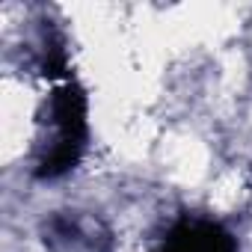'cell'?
<instances>
[{
    "mask_svg": "<svg viewBox=\"0 0 252 252\" xmlns=\"http://www.w3.org/2000/svg\"><path fill=\"white\" fill-rule=\"evenodd\" d=\"M89 149V98L77 77L51 83L36 110L30 172L36 181H60L74 172Z\"/></svg>",
    "mask_w": 252,
    "mask_h": 252,
    "instance_id": "obj_1",
    "label": "cell"
},
{
    "mask_svg": "<svg viewBox=\"0 0 252 252\" xmlns=\"http://www.w3.org/2000/svg\"><path fill=\"white\" fill-rule=\"evenodd\" d=\"M48 252H113V228L92 211H54L39 225Z\"/></svg>",
    "mask_w": 252,
    "mask_h": 252,
    "instance_id": "obj_2",
    "label": "cell"
},
{
    "mask_svg": "<svg viewBox=\"0 0 252 252\" xmlns=\"http://www.w3.org/2000/svg\"><path fill=\"white\" fill-rule=\"evenodd\" d=\"M152 252H240L231 228L208 214L181 211L158 237Z\"/></svg>",
    "mask_w": 252,
    "mask_h": 252,
    "instance_id": "obj_3",
    "label": "cell"
}]
</instances>
